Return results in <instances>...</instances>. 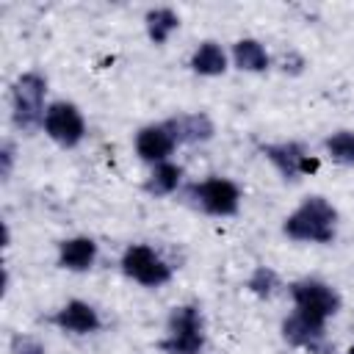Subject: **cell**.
<instances>
[{"mask_svg":"<svg viewBox=\"0 0 354 354\" xmlns=\"http://www.w3.org/2000/svg\"><path fill=\"white\" fill-rule=\"evenodd\" d=\"M47 91L50 80L41 69H25L14 77L8 100H11V124L22 136H33L41 130L44 111H47Z\"/></svg>","mask_w":354,"mask_h":354,"instance_id":"cell-3","label":"cell"},{"mask_svg":"<svg viewBox=\"0 0 354 354\" xmlns=\"http://www.w3.org/2000/svg\"><path fill=\"white\" fill-rule=\"evenodd\" d=\"M177 147H180V144H177L171 127L166 124V119L141 124V127L133 133V152H136V158H138L141 163H147V166H158V163L174 160Z\"/></svg>","mask_w":354,"mask_h":354,"instance_id":"cell-11","label":"cell"},{"mask_svg":"<svg viewBox=\"0 0 354 354\" xmlns=\"http://www.w3.org/2000/svg\"><path fill=\"white\" fill-rule=\"evenodd\" d=\"M141 188L152 199L174 196V194H180L185 188V166L177 163V160H166V163L149 166V174L144 177Z\"/></svg>","mask_w":354,"mask_h":354,"instance_id":"cell-16","label":"cell"},{"mask_svg":"<svg viewBox=\"0 0 354 354\" xmlns=\"http://www.w3.org/2000/svg\"><path fill=\"white\" fill-rule=\"evenodd\" d=\"M14 166H17V144H14L11 138H6V141L0 144V177H3V183L11 180Z\"/></svg>","mask_w":354,"mask_h":354,"instance_id":"cell-22","label":"cell"},{"mask_svg":"<svg viewBox=\"0 0 354 354\" xmlns=\"http://www.w3.org/2000/svg\"><path fill=\"white\" fill-rule=\"evenodd\" d=\"M321 147H324L326 160H332L335 166H343V169H354V130H348V127L332 130L324 136Z\"/></svg>","mask_w":354,"mask_h":354,"instance_id":"cell-18","label":"cell"},{"mask_svg":"<svg viewBox=\"0 0 354 354\" xmlns=\"http://www.w3.org/2000/svg\"><path fill=\"white\" fill-rule=\"evenodd\" d=\"M279 337L304 354H335V340L329 337L324 324H315L299 313H288L279 321Z\"/></svg>","mask_w":354,"mask_h":354,"instance_id":"cell-9","label":"cell"},{"mask_svg":"<svg viewBox=\"0 0 354 354\" xmlns=\"http://www.w3.org/2000/svg\"><path fill=\"white\" fill-rule=\"evenodd\" d=\"M180 147H202L216 138V122L207 111H177L166 116Z\"/></svg>","mask_w":354,"mask_h":354,"instance_id":"cell-13","label":"cell"},{"mask_svg":"<svg viewBox=\"0 0 354 354\" xmlns=\"http://www.w3.org/2000/svg\"><path fill=\"white\" fill-rule=\"evenodd\" d=\"M41 133L61 149H77L88 136V122L80 105L69 100H53L44 111Z\"/></svg>","mask_w":354,"mask_h":354,"instance_id":"cell-8","label":"cell"},{"mask_svg":"<svg viewBox=\"0 0 354 354\" xmlns=\"http://www.w3.org/2000/svg\"><path fill=\"white\" fill-rule=\"evenodd\" d=\"M8 354H47V343L33 332H14L8 337Z\"/></svg>","mask_w":354,"mask_h":354,"instance_id":"cell-20","label":"cell"},{"mask_svg":"<svg viewBox=\"0 0 354 354\" xmlns=\"http://www.w3.org/2000/svg\"><path fill=\"white\" fill-rule=\"evenodd\" d=\"M185 202L210 218H232L241 213L243 191L232 177L224 174H207L202 180H194L183 188Z\"/></svg>","mask_w":354,"mask_h":354,"instance_id":"cell-4","label":"cell"},{"mask_svg":"<svg viewBox=\"0 0 354 354\" xmlns=\"http://www.w3.org/2000/svg\"><path fill=\"white\" fill-rule=\"evenodd\" d=\"M288 296L293 304V313L315 321V324H329L332 318H337L343 313V293L321 279V277H299L293 282H288Z\"/></svg>","mask_w":354,"mask_h":354,"instance_id":"cell-5","label":"cell"},{"mask_svg":"<svg viewBox=\"0 0 354 354\" xmlns=\"http://www.w3.org/2000/svg\"><path fill=\"white\" fill-rule=\"evenodd\" d=\"M160 354H205L207 348V318L202 304L180 301L169 310L163 335L155 343Z\"/></svg>","mask_w":354,"mask_h":354,"instance_id":"cell-2","label":"cell"},{"mask_svg":"<svg viewBox=\"0 0 354 354\" xmlns=\"http://www.w3.org/2000/svg\"><path fill=\"white\" fill-rule=\"evenodd\" d=\"M188 69L196 77H224L232 64H230V47H224L218 39H202L188 55Z\"/></svg>","mask_w":354,"mask_h":354,"instance_id":"cell-15","label":"cell"},{"mask_svg":"<svg viewBox=\"0 0 354 354\" xmlns=\"http://www.w3.org/2000/svg\"><path fill=\"white\" fill-rule=\"evenodd\" d=\"M230 64L243 75H266L274 66V55L266 41L254 36H241L230 44Z\"/></svg>","mask_w":354,"mask_h":354,"instance_id":"cell-14","label":"cell"},{"mask_svg":"<svg viewBox=\"0 0 354 354\" xmlns=\"http://www.w3.org/2000/svg\"><path fill=\"white\" fill-rule=\"evenodd\" d=\"M47 324L72 337H91L105 326L102 313L86 299H66L47 315Z\"/></svg>","mask_w":354,"mask_h":354,"instance_id":"cell-10","label":"cell"},{"mask_svg":"<svg viewBox=\"0 0 354 354\" xmlns=\"http://www.w3.org/2000/svg\"><path fill=\"white\" fill-rule=\"evenodd\" d=\"M243 288H246V293H252L254 299L268 301V299H274V296L279 293V288H282V277H279L277 268L260 263V266H254V268L249 271V277L243 279Z\"/></svg>","mask_w":354,"mask_h":354,"instance_id":"cell-19","label":"cell"},{"mask_svg":"<svg viewBox=\"0 0 354 354\" xmlns=\"http://www.w3.org/2000/svg\"><path fill=\"white\" fill-rule=\"evenodd\" d=\"M274 66H279V72L288 75V77H299V75H304V69H307L310 64H307V58H304L299 50L288 47V50L279 55V61H277Z\"/></svg>","mask_w":354,"mask_h":354,"instance_id":"cell-21","label":"cell"},{"mask_svg":"<svg viewBox=\"0 0 354 354\" xmlns=\"http://www.w3.org/2000/svg\"><path fill=\"white\" fill-rule=\"evenodd\" d=\"M340 230V210L324 194H307L285 218L279 232L293 243L310 246H329L337 241Z\"/></svg>","mask_w":354,"mask_h":354,"instance_id":"cell-1","label":"cell"},{"mask_svg":"<svg viewBox=\"0 0 354 354\" xmlns=\"http://www.w3.org/2000/svg\"><path fill=\"white\" fill-rule=\"evenodd\" d=\"M183 19L171 6H152L144 11V33L149 39V44L163 47L169 44V39L180 30Z\"/></svg>","mask_w":354,"mask_h":354,"instance_id":"cell-17","label":"cell"},{"mask_svg":"<svg viewBox=\"0 0 354 354\" xmlns=\"http://www.w3.org/2000/svg\"><path fill=\"white\" fill-rule=\"evenodd\" d=\"M257 152L266 163H271V169L282 177V183H301L304 177L315 174L321 160L318 155L310 152V147L299 138H282V141H263L257 144Z\"/></svg>","mask_w":354,"mask_h":354,"instance_id":"cell-7","label":"cell"},{"mask_svg":"<svg viewBox=\"0 0 354 354\" xmlns=\"http://www.w3.org/2000/svg\"><path fill=\"white\" fill-rule=\"evenodd\" d=\"M346 354H354V346H351V348H348V351H346Z\"/></svg>","mask_w":354,"mask_h":354,"instance_id":"cell-23","label":"cell"},{"mask_svg":"<svg viewBox=\"0 0 354 354\" xmlns=\"http://www.w3.org/2000/svg\"><path fill=\"white\" fill-rule=\"evenodd\" d=\"M100 260V243L91 235H69L55 243V266L66 274H88Z\"/></svg>","mask_w":354,"mask_h":354,"instance_id":"cell-12","label":"cell"},{"mask_svg":"<svg viewBox=\"0 0 354 354\" xmlns=\"http://www.w3.org/2000/svg\"><path fill=\"white\" fill-rule=\"evenodd\" d=\"M119 271L122 277H127L130 282L147 288V290H158V288H166L171 279H174V266L171 260L155 249L152 243H144V241H136V243H127L119 254Z\"/></svg>","mask_w":354,"mask_h":354,"instance_id":"cell-6","label":"cell"}]
</instances>
